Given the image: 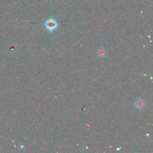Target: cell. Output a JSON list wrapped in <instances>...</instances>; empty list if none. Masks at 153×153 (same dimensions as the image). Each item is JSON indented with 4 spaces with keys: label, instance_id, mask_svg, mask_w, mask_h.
I'll return each mask as SVG.
<instances>
[{
    "label": "cell",
    "instance_id": "1",
    "mask_svg": "<svg viewBox=\"0 0 153 153\" xmlns=\"http://www.w3.org/2000/svg\"><path fill=\"white\" fill-rule=\"evenodd\" d=\"M45 28L49 30L50 32H53L55 29H56L58 27V23L57 21L53 18H50L45 22Z\"/></svg>",
    "mask_w": 153,
    "mask_h": 153
},
{
    "label": "cell",
    "instance_id": "2",
    "mask_svg": "<svg viewBox=\"0 0 153 153\" xmlns=\"http://www.w3.org/2000/svg\"><path fill=\"white\" fill-rule=\"evenodd\" d=\"M134 105L136 109H137L139 110H142L145 108L146 103H145V102L143 99H142L141 98H138L135 101Z\"/></svg>",
    "mask_w": 153,
    "mask_h": 153
},
{
    "label": "cell",
    "instance_id": "3",
    "mask_svg": "<svg viewBox=\"0 0 153 153\" xmlns=\"http://www.w3.org/2000/svg\"><path fill=\"white\" fill-rule=\"evenodd\" d=\"M106 51L105 48H101L97 51V55L100 58H104L106 55Z\"/></svg>",
    "mask_w": 153,
    "mask_h": 153
}]
</instances>
